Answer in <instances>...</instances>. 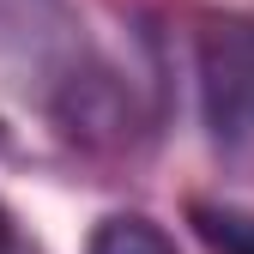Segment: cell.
Returning <instances> with one entry per match:
<instances>
[{
	"instance_id": "cell-1",
	"label": "cell",
	"mask_w": 254,
	"mask_h": 254,
	"mask_svg": "<svg viewBox=\"0 0 254 254\" xmlns=\"http://www.w3.org/2000/svg\"><path fill=\"white\" fill-rule=\"evenodd\" d=\"M0 61H6L24 85L37 79L49 109L97 67L91 49H85L79 12L67 0H0Z\"/></svg>"
},
{
	"instance_id": "cell-2",
	"label": "cell",
	"mask_w": 254,
	"mask_h": 254,
	"mask_svg": "<svg viewBox=\"0 0 254 254\" xmlns=\"http://www.w3.org/2000/svg\"><path fill=\"white\" fill-rule=\"evenodd\" d=\"M200 97L206 127L224 151L254 145V24H218L200 43Z\"/></svg>"
},
{
	"instance_id": "cell-3",
	"label": "cell",
	"mask_w": 254,
	"mask_h": 254,
	"mask_svg": "<svg viewBox=\"0 0 254 254\" xmlns=\"http://www.w3.org/2000/svg\"><path fill=\"white\" fill-rule=\"evenodd\" d=\"M85 254H176V236L164 224H151L145 212H109L91 230Z\"/></svg>"
},
{
	"instance_id": "cell-4",
	"label": "cell",
	"mask_w": 254,
	"mask_h": 254,
	"mask_svg": "<svg viewBox=\"0 0 254 254\" xmlns=\"http://www.w3.org/2000/svg\"><path fill=\"white\" fill-rule=\"evenodd\" d=\"M188 224L200 230V242L212 254H254V212L242 206H218V200H194Z\"/></svg>"
},
{
	"instance_id": "cell-5",
	"label": "cell",
	"mask_w": 254,
	"mask_h": 254,
	"mask_svg": "<svg viewBox=\"0 0 254 254\" xmlns=\"http://www.w3.org/2000/svg\"><path fill=\"white\" fill-rule=\"evenodd\" d=\"M0 254H37V248H24V242H18V230H12V236H0Z\"/></svg>"
},
{
	"instance_id": "cell-6",
	"label": "cell",
	"mask_w": 254,
	"mask_h": 254,
	"mask_svg": "<svg viewBox=\"0 0 254 254\" xmlns=\"http://www.w3.org/2000/svg\"><path fill=\"white\" fill-rule=\"evenodd\" d=\"M0 236H12V218H6V206H0Z\"/></svg>"
},
{
	"instance_id": "cell-7",
	"label": "cell",
	"mask_w": 254,
	"mask_h": 254,
	"mask_svg": "<svg viewBox=\"0 0 254 254\" xmlns=\"http://www.w3.org/2000/svg\"><path fill=\"white\" fill-rule=\"evenodd\" d=\"M0 145H6V121H0Z\"/></svg>"
}]
</instances>
